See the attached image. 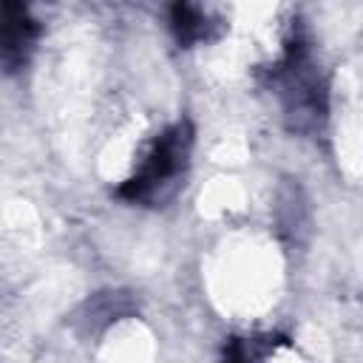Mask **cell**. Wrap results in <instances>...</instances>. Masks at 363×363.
I'll return each mask as SVG.
<instances>
[{
    "label": "cell",
    "instance_id": "6da1fadb",
    "mask_svg": "<svg viewBox=\"0 0 363 363\" xmlns=\"http://www.w3.org/2000/svg\"><path fill=\"white\" fill-rule=\"evenodd\" d=\"M190 145H193V128L190 122H176L170 125L162 136L153 139L150 150L145 153L139 170L119 184V196L128 201H145L150 199L159 187H164L170 179H176L190 156Z\"/></svg>",
    "mask_w": 363,
    "mask_h": 363
},
{
    "label": "cell",
    "instance_id": "7a4b0ae2",
    "mask_svg": "<svg viewBox=\"0 0 363 363\" xmlns=\"http://www.w3.org/2000/svg\"><path fill=\"white\" fill-rule=\"evenodd\" d=\"M37 34L40 26L23 3H0V68H23Z\"/></svg>",
    "mask_w": 363,
    "mask_h": 363
},
{
    "label": "cell",
    "instance_id": "3957f363",
    "mask_svg": "<svg viewBox=\"0 0 363 363\" xmlns=\"http://www.w3.org/2000/svg\"><path fill=\"white\" fill-rule=\"evenodd\" d=\"M170 26H173V34H176L179 45H190V43L201 40L204 28H207V23L201 20L199 9L190 6V3H176L170 9Z\"/></svg>",
    "mask_w": 363,
    "mask_h": 363
},
{
    "label": "cell",
    "instance_id": "277c9868",
    "mask_svg": "<svg viewBox=\"0 0 363 363\" xmlns=\"http://www.w3.org/2000/svg\"><path fill=\"white\" fill-rule=\"evenodd\" d=\"M258 340H241V337H230L224 346V357L221 363H255L258 352H255Z\"/></svg>",
    "mask_w": 363,
    "mask_h": 363
}]
</instances>
